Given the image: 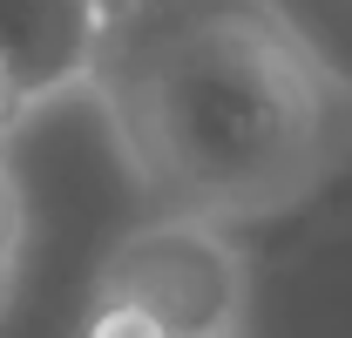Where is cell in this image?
Here are the masks:
<instances>
[{"label": "cell", "mask_w": 352, "mask_h": 338, "mask_svg": "<svg viewBox=\"0 0 352 338\" xmlns=\"http://www.w3.org/2000/svg\"><path fill=\"white\" fill-rule=\"evenodd\" d=\"M88 95L163 216L271 223L352 163V75L278 0H129Z\"/></svg>", "instance_id": "obj_1"}, {"label": "cell", "mask_w": 352, "mask_h": 338, "mask_svg": "<svg viewBox=\"0 0 352 338\" xmlns=\"http://www.w3.org/2000/svg\"><path fill=\"white\" fill-rule=\"evenodd\" d=\"M95 297L156 318L170 338H244V257L230 230L197 216H149L135 223L95 271Z\"/></svg>", "instance_id": "obj_2"}, {"label": "cell", "mask_w": 352, "mask_h": 338, "mask_svg": "<svg viewBox=\"0 0 352 338\" xmlns=\"http://www.w3.org/2000/svg\"><path fill=\"white\" fill-rule=\"evenodd\" d=\"M109 7L102 0H0V75L21 115L88 88L102 54Z\"/></svg>", "instance_id": "obj_3"}, {"label": "cell", "mask_w": 352, "mask_h": 338, "mask_svg": "<svg viewBox=\"0 0 352 338\" xmlns=\"http://www.w3.org/2000/svg\"><path fill=\"white\" fill-rule=\"evenodd\" d=\"M14 271H21V190L0 163V311L14 297Z\"/></svg>", "instance_id": "obj_4"}, {"label": "cell", "mask_w": 352, "mask_h": 338, "mask_svg": "<svg viewBox=\"0 0 352 338\" xmlns=\"http://www.w3.org/2000/svg\"><path fill=\"white\" fill-rule=\"evenodd\" d=\"M82 338H170L156 318H142L129 304H109V297H88V318H82Z\"/></svg>", "instance_id": "obj_5"}, {"label": "cell", "mask_w": 352, "mask_h": 338, "mask_svg": "<svg viewBox=\"0 0 352 338\" xmlns=\"http://www.w3.org/2000/svg\"><path fill=\"white\" fill-rule=\"evenodd\" d=\"M21 122V109H14V95H7V75H0V135Z\"/></svg>", "instance_id": "obj_6"}, {"label": "cell", "mask_w": 352, "mask_h": 338, "mask_svg": "<svg viewBox=\"0 0 352 338\" xmlns=\"http://www.w3.org/2000/svg\"><path fill=\"white\" fill-rule=\"evenodd\" d=\"M102 7H109V14H116V7H129V0H102Z\"/></svg>", "instance_id": "obj_7"}]
</instances>
